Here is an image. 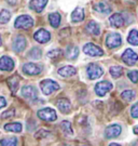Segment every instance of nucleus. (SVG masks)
I'll use <instances>...</instances> for the list:
<instances>
[{"mask_svg": "<svg viewBox=\"0 0 138 146\" xmlns=\"http://www.w3.org/2000/svg\"><path fill=\"white\" fill-rule=\"evenodd\" d=\"M49 21H50V24H51L52 27L57 28V27L59 26V24H61V15L58 13H56V12L51 13L49 15Z\"/></svg>", "mask_w": 138, "mask_h": 146, "instance_id": "b1692460", "label": "nucleus"}, {"mask_svg": "<svg viewBox=\"0 0 138 146\" xmlns=\"http://www.w3.org/2000/svg\"><path fill=\"white\" fill-rule=\"evenodd\" d=\"M86 73L88 78L94 80V79H98L99 77H102L104 75V69L97 64H90L86 68Z\"/></svg>", "mask_w": 138, "mask_h": 146, "instance_id": "423d86ee", "label": "nucleus"}, {"mask_svg": "<svg viewBox=\"0 0 138 146\" xmlns=\"http://www.w3.org/2000/svg\"><path fill=\"white\" fill-rule=\"evenodd\" d=\"M41 54H42V52L39 48H32L28 53V56L30 58H34V60H39L41 58Z\"/></svg>", "mask_w": 138, "mask_h": 146, "instance_id": "7c9ffc66", "label": "nucleus"}, {"mask_svg": "<svg viewBox=\"0 0 138 146\" xmlns=\"http://www.w3.org/2000/svg\"><path fill=\"white\" fill-rule=\"evenodd\" d=\"M127 76L132 82H134V84L138 82V70H131V72H128Z\"/></svg>", "mask_w": 138, "mask_h": 146, "instance_id": "f704fd0d", "label": "nucleus"}, {"mask_svg": "<svg viewBox=\"0 0 138 146\" xmlns=\"http://www.w3.org/2000/svg\"><path fill=\"white\" fill-rule=\"evenodd\" d=\"M121 127L117 123H114V125H108L107 128H106V130H105V135L107 139H114V137H118L120 135V133H121Z\"/></svg>", "mask_w": 138, "mask_h": 146, "instance_id": "9d476101", "label": "nucleus"}, {"mask_svg": "<svg viewBox=\"0 0 138 146\" xmlns=\"http://www.w3.org/2000/svg\"><path fill=\"white\" fill-rule=\"evenodd\" d=\"M8 86L10 88L12 93H15L20 86V77L18 76H12L8 79Z\"/></svg>", "mask_w": 138, "mask_h": 146, "instance_id": "412c9836", "label": "nucleus"}, {"mask_svg": "<svg viewBox=\"0 0 138 146\" xmlns=\"http://www.w3.org/2000/svg\"><path fill=\"white\" fill-rule=\"evenodd\" d=\"M5 105H7V101L3 96H0V108H3L5 107Z\"/></svg>", "mask_w": 138, "mask_h": 146, "instance_id": "4c0bfd02", "label": "nucleus"}, {"mask_svg": "<svg viewBox=\"0 0 138 146\" xmlns=\"http://www.w3.org/2000/svg\"><path fill=\"white\" fill-rule=\"evenodd\" d=\"M85 29H86V31L88 34H91L93 36H98L100 34V27H99V25H98L96 22H90V23H87Z\"/></svg>", "mask_w": 138, "mask_h": 146, "instance_id": "6ab92c4d", "label": "nucleus"}, {"mask_svg": "<svg viewBox=\"0 0 138 146\" xmlns=\"http://www.w3.org/2000/svg\"><path fill=\"white\" fill-rule=\"evenodd\" d=\"M61 130L64 131V133L67 134V135H72L73 134V131L71 129V125H70V122L69 121H63L61 123Z\"/></svg>", "mask_w": 138, "mask_h": 146, "instance_id": "cd10ccee", "label": "nucleus"}, {"mask_svg": "<svg viewBox=\"0 0 138 146\" xmlns=\"http://www.w3.org/2000/svg\"><path fill=\"white\" fill-rule=\"evenodd\" d=\"M94 10L97 11L98 13L108 14V13H110V12H111V8H110V5H108L107 3L100 2V3H97V5H94Z\"/></svg>", "mask_w": 138, "mask_h": 146, "instance_id": "5701e85b", "label": "nucleus"}, {"mask_svg": "<svg viewBox=\"0 0 138 146\" xmlns=\"http://www.w3.org/2000/svg\"><path fill=\"white\" fill-rule=\"evenodd\" d=\"M131 115L133 118H138V102L136 104H134L132 106V110H131Z\"/></svg>", "mask_w": 138, "mask_h": 146, "instance_id": "e433bc0d", "label": "nucleus"}, {"mask_svg": "<svg viewBox=\"0 0 138 146\" xmlns=\"http://www.w3.org/2000/svg\"><path fill=\"white\" fill-rule=\"evenodd\" d=\"M40 88L42 93L46 94V95H50L59 89V84L54 80L46 79V80H42L40 82Z\"/></svg>", "mask_w": 138, "mask_h": 146, "instance_id": "f257e3e1", "label": "nucleus"}, {"mask_svg": "<svg viewBox=\"0 0 138 146\" xmlns=\"http://www.w3.org/2000/svg\"><path fill=\"white\" fill-rule=\"evenodd\" d=\"M14 68V61L10 56H1L0 58V69L3 72H11Z\"/></svg>", "mask_w": 138, "mask_h": 146, "instance_id": "9b49d317", "label": "nucleus"}, {"mask_svg": "<svg viewBox=\"0 0 138 146\" xmlns=\"http://www.w3.org/2000/svg\"><path fill=\"white\" fill-rule=\"evenodd\" d=\"M61 55H63V51L61 49H54V50H52L48 53V56L52 60H57V58H61Z\"/></svg>", "mask_w": 138, "mask_h": 146, "instance_id": "473e14b6", "label": "nucleus"}, {"mask_svg": "<svg viewBox=\"0 0 138 146\" xmlns=\"http://www.w3.org/2000/svg\"><path fill=\"white\" fill-rule=\"evenodd\" d=\"M79 55V49L75 46H69L66 50V56L67 58H70V60H75Z\"/></svg>", "mask_w": 138, "mask_h": 146, "instance_id": "393cba45", "label": "nucleus"}, {"mask_svg": "<svg viewBox=\"0 0 138 146\" xmlns=\"http://www.w3.org/2000/svg\"><path fill=\"white\" fill-rule=\"evenodd\" d=\"M11 13L9 10H2L0 12V23L1 24H5L10 21Z\"/></svg>", "mask_w": 138, "mask_h": 146, "instance_id": "c756f323", "label": "nucleus"}, {"mask_svg": "<svg viewBox=\"0 0 138 146\" xmlns=\"http://www.w3.org/2000/svg\"><path fill=\"white\" fill-rule=\"evenodd\" d=\"M5 1H7L10 5H15L16 2H17V0H5Z\"/></svg>", "mask_w": 138, "mask_h": 146, "instance_id": "58836bf2", "label": "nucleus"}, {"mask_svg": "<svg viewBox=\"0 0 138 146\" xmlns=\"http://www.w3.org/2000/svg\"><path fill=\"white\" fill-rule=\"evenodd\" d=\"M26 44H27V42H26L25 38L23 36H17L15 39H14V41H13L12 48H13V50H14L15 52L20 53L25 50Z\"/></svg>", "mask_w": 138, "mask_h": 146, "instance_id": "4468645a", "label": "nucleus"}, {"mask_svg": "<svg viewBox=\"0 0 138 146\" xmlns=\"http://www.w3.org/2000/svg\"><path fill=\"white\" fill-rule=\"evenodd\" d=\"M109 146H121L120 144H118V143H111Z\"/></svg>", "mask_w": 138, "mask_h": 146, "instance_id": "ea45409f", "label": "nucleus"}, {"mask_svg": "<svg viewBox=\"0 0 138 146\" xmlns=\"http://www.w3.org/2000/svg\"><path fill=\"white\" fill-rule=\"evenodd\" d=\"M109 22H110V25L113 27H119L123 26V24H124V19H123V16L120 14V13H114L112 15L109 17Z\"/></svg>", "mask_w": 138, "mask_h": 146, "instance_id": "dca6fc26", "label": "nucleus"}, {"mask_svg": "<svg viewBox=\"0 0 138 146\" xmlns=\"http://www.w3.org/2000/svg\"><path fill=\"white\" fill-rule=\"evenodd\" d=\"M121 98L125 101H132L135 98V91L133 90H125L121 93Z\"/></svg>", "mask_w": 138, "mask_h": 146, "instance_id": "2f4dec72", "label": "nucleus"}, {"mask_svg": "<svg viewBox=\"0 0 138 146\" xmlns=\"http://www.w3.org/2000/svg\"><path fill=\"white\" fill-rule=\"evenodd\" d=\"M83 20H84V10L80 7H78L71 13V21L73 23H80Z\"/></svg>", "mask_w": 138, "mask_h": 146, "instance_id": "a211bd4d", "label": "nucleus"}, {"mask_svg": "<svg viewBox=\"0 0 138 146\" xmlns=\"http://www.w3.org/2000/svg\"><path fill=\"white\" fill-rule=\"evenodd\" d=\"M22 95L25 98V99L29 100V101H34L37 99L38 93H37V90L35 87L32 86H25L22 88Z\"/></svg>", "mask_w": 138, "mask_h": 146, "instance_id": "ddd939ff", "label": "nucleus"}, {"mask_svg": "<svg viewBox=\"0 0 138 146\" xmlns=\"http://www.w3.org/2000/svg\"><path fill=\"white\" fill-rule=\"evenodd\" d=\"M113 88V84L109 81H99L95 86V92L98 96H104Z\"/></svg>", "mask_w": 138, "mask_h": 146, "instance_id": "6e6552de", "label": "nucleus"}, {"mask_svg": "<svg viewBox=\"0 0 138 146\" xmlns=\"http://www.w3.org/2000/svg\"><path fill=\"white\" fill-rule=\"evenodd\" d=\"M23 127L20 122H12V123H7L5 125V130L9 131V132H15V133H20L22 132Z\"/></svg>", "mask_w": 138, "mask_h": 146, "instance_id": "4be33fe9", "label": "nucleus"}, {"mask_svg": "<svg viewBox=\"0 0 138 146\" xmlns=\"http://www.w3.org/2000/svg\"><path fill=\"white\" fill-rule=\"evenodd\" d=\"M127 41L133 44V46H138V31L137 29H132L129 31L127 37Z\"/></svg>", "mask_w": 138, "mask_h": 146, "instance_id": "bb28decb", "label": "nucleus"}, {"mask_svg": "<svg viewBox=\"0 0 138 146\" xmlns=\"http://www.w3.org/2000/svg\"><path fill=\"white\" fill-rule=\"evenodd\" d=\"M76 73H77V69L73 67V66H69V65L64 66V67L58 69V74L61 76H63V77H71Z\"/></svg>", "mask_w": 138, "mask_h": 146, "instance_id": "aec40b11", "label": "nucleus"}, {"mask_svg": "<svg viewBox=\"0 0 138 146\" xmlns=\"http://www.w3.org/2000/svg\"><path fill=\"white\" fill-rule=\"evenodd\" d=\"M49 135H50V131L41 129V130H39L36 134H35V137L40 140V139H44V137H46V136H49Z\"/></svg>", "mask_w": 138, "mask_h": 146, "instance_id": "72a5a7b5", "label": "nucleus"}, {"mask_svg": "<svg viewBox=\"0 0 138 146\" xmlns=\"http://www.w3.org/2000/svg\"><path fill=\"white\" fill-rule=\"evenodd\" d=\"M122 61L128 66H133L138 61V55L132 49H126L122 54Z\"/></svg>", "mask_w": 138, "mask_h": 146, "instance_id": "0eeeda50", "label": "nucleus"}, {"mask_svg": "<svg viewBox=\"0 0 138 146\" xmlns=\"http://www.w3.org/2000/svg\"><path fill=\"white\" fill-rule=\"evenodd\" d=\"M42 70V67L38 64L35 63H26L23 66V72L26 75H30V76H35V75H39Z\"/></svg>", "mask_w": 138, "mask_h": 146, "instance_id": "1a4fd4ad", "label": "nucleus"}, {"mask_svg": "<svg viewBox=\"0 0 138 146\" xmlns=\"http://www.w3.org/2000/svg\"><path fill=\"white\" fill-rule=\"evenodd\" d=\"M134 132H135L136 134H138V125H137V127H135V128H134Z\"/></svg>", "mask_w": 138, "mask_h": 146, "instance_id": "a19ab883", "label": "nucleus"}, {"mask_svg": "<svg viewBox=\"0 0 138 146\" xmlns=\"http://www.w3.org/2000/svg\"><path fill=\"white\" fill-rule=\"evenodd\" d=\"M14 114H15L14 108H10V110H5V113H2V118H11L14 116Z\"/></svg>", "mask_w": 138, "mask_h": 146, "instance_id": "c9c22d12", "label": "nucleus"}, {"mask_svg": "<svg viewBox=\"0 0 138 146\" xmlns=\"http://www.w3.org/2000/svg\"><path fill=\"white\" fill-rule=\"evenodd\" d=\"M122 73H123L122 67L119 66V65L110 67V75H111V77H113V78H119L122 75Z\"/></svg>", "mask_w": 138, "mask_h": 146, "instance_id": "c85d7f7f", "label": "nucleus"}, {"mask_svg": "<svg viewBox=\"0 0 138 146\" xmlns=\"http://www.w3.org/2000/svg\"><path fill=\"white\" fill-rule=\"evenodd\" d=\"M1 44H2V39H1V36H0V47H1Z\"/></svg>", "mask_w": 138, "mask_h": 146, "instance_id": "79ce46f5", "label": "nucleus"}, {"mask_svg": "<svg viewBox=\"0 0 138 146\" xmlns=\"http://www.w3.org/2000/svg\"><path fill=\"white\" fill-rule=\"evenodd\" d=\"M34 38H35V40L38 41L39 43H46V42H48L51 39V34L46 31V29L41 28V29H38V31L35 33Z\"/></svg>", "mask_w": 138, "mask_h": 146, "instance_id": "f8f14e48", "label": "nucleus"}, {"mask_svg": "<svg viewBox=\"0 0 138 146\" xmlns=\"http://www.w3.org/2000/svg\"><path fill=\"white\" fill-rule=\"evenodd\" d=\"M14 26H15V28H18V29H29L34 26V20H32L31 16L26 15V14L20 15L15 20Z\"/></svg>", "mask_w": 138, "mask_h": 146, "instance_id": "f03ea898", "label": "nucleus"}, {"mask_svg": "<svg viewBox=\"0 0 138 146\" xmlns=\"http://www.w3.org/2000/svg\"><path fill=\"white\" fill-rule=\"evenodd\" d=\"M17 145V139L15 136H9L5 137L0 141V146H16Z\"/></svg>", "mask_w": 138, "mask_h": 146, "instance_id": "a878e982", "label": "nucleus"}, {"mask_svg": "<svg viewBox=\"0 0 138 146\" xmlns=\"http://www.w3.org/2000/svg\"><path fill=\"white\" fill-rule=\"evenodd\" d=\"M63 146H70V145H68V144H65V145H63Z\"/></svg>", "mask_w": 138, "mask_h": 146, "instance_id": "37998d69", "label": "nucleus"}, {"mask_svg": "<svg viewBox=\"0 0 138 146\" xmlns=\"http://www.w3.org/2000/svg\"><path fill=\"white\" fill-rule=\"evenodd\" d=\"M57 108L61 110V113L64 114H67L70 111V108H71V105H70V102L69 100L67 99H59L57 101Z\"/></svg>", "mask_w": 138, "mask_h": 146, "instance_id": "f3484780", "label": "nucleus"}, {"mask_svg": "<svg viewBox=\"0 0 138 146\" xmlns=\"http://www.w3.org/2000/svg\"><path fill=\"white\" fill-rule=\"evenodd\" d=\"M122 44V37L120 34L117 33H112L110 35H108L107 39H106V46L110 49H116L119 48Z\"/></svg>", "mask_w": 138, "mask_h": 146, "instance_id": "39448f33", "label": "nucleus"}, {"mask_svg": "<svg viewBox=\"0 0 138 146\" xmlns=\"http://www.w3.org/2000/svg\"><path fill=\"white\" fill-rule=\"evenodd\" d=\"M83 52L91 58H97L104 55V50L94 43H86L83 48Z\"/></svg>", "mask_w": 138, "mask_h": 146, "instance_id": "7ed1b4c3", "label": "nucleus"}, {"mask_svg": "<svg viewBox=\"0 0 138 146\" xmlns=\"http://www.w3.org/2000/svg\"><path fill=\"white\" fill-rule=\"evenodd\" d=\"M46 5H48V0H31L29 2V8L31 10L36 11L37 13H41Z\"/></svg>", "mask_w": 138, "mask_h": 146, "instance_id": "2eb2a0df", "label": "nucleus"}, {"mask_svg": "<svg viewBox=\"0 0 138 146\" xmlns=\"http://www.w3.org/2000/svg\"><path fill=\"white\" fill-rule=\"evenodd\" d=\"M37 115H38V117L40 119L44 120V121H55L57 118L56 111L53 108H50V107H46V108L39 110L38 113H37Z\"/></svg>", "mask_w": 138, "mask_h": 146, "instance_id": "20e7f679", "label": "nucleus"}]
</instances>
